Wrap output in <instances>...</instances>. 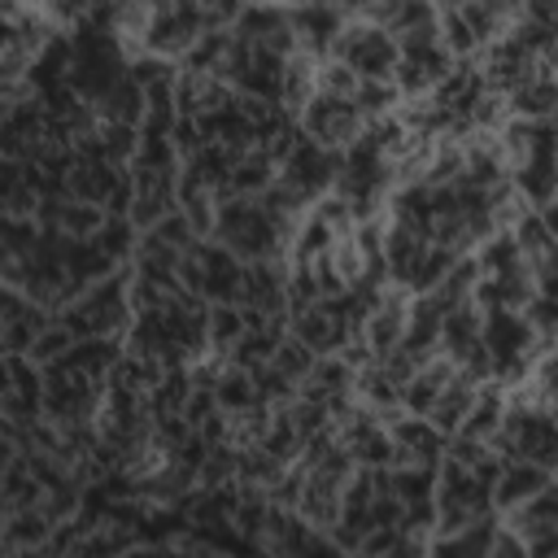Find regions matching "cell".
Instances as JSON below:
<instances>
[{
  "instance_id": "obj_1",
  "label": "cell",
  "mask_w": 558,
  "mask_h": 558,
  "mask_svg": "<svg viewBox=\"0 0 558 558\" xmlns=\"http://www.w3.org/2000/svg\"><path fill=\"white\" fill-rule=\"evenodd\" d=\"M327 57H340L349 61L362 78H397V65H401V44L388 26L371 22V17H344L336 44Z\"/></svg>"
}]
</instances>
